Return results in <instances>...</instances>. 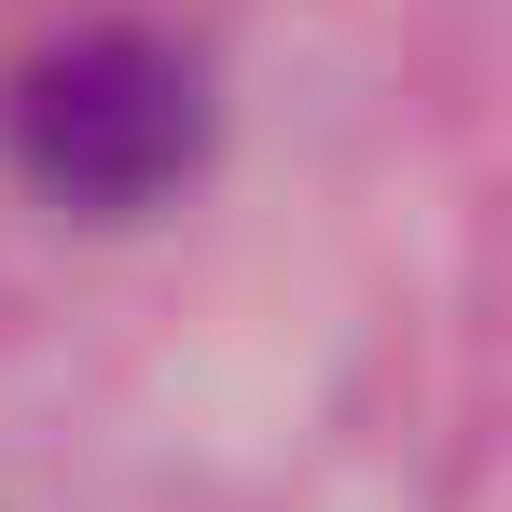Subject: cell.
<instances>
[{"instance_id":"cell-1","label":"cell","mask_w":512,"mask_h":512,"mask_svg":"<svg viewBox=\"0 0 512 512\" xmlns=\"http://www.w3.org/2000/svg\"><path fill=\"white\" fill-rule=\"evenodd\" d=\"M14 153L56 208H153L208 153V84H194V56L139 42V28H84L28 70Z\"/></svg>"}]
</instances>
